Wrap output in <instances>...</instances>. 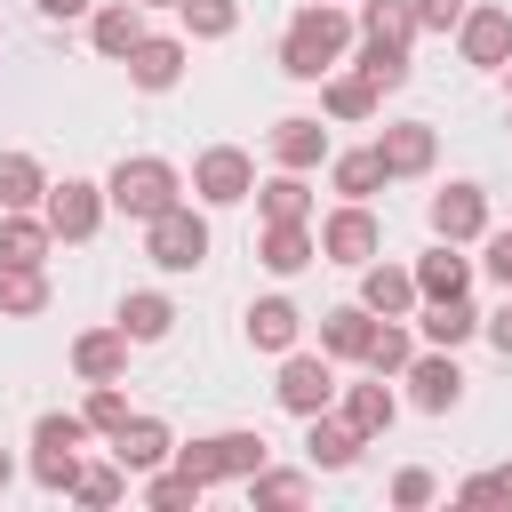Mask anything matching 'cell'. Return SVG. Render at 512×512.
I'll return each instance as SVG.
<instances>
[{"instance_id":"6da1fadb","label":"cell","mask_w":512,"mask_h":512,"mask_svg":"<svg viewBox=\"0 0 512 512\" xmlns=\"http://www.w3.org/2000/svg\"><path fill=\"white\" fill-rule=\"evenodd\" d=\"M352 32H360V16H352L344 0H304V8L288 16V32H280V72H288V80H328V72L344 64Z\"/></svg>"},{"instance_id":"7a4b0ae2","label":"cell","mask_w":512,"mask_h":512,"mask_svg":"<svg viewBox=\"0 0 512 512\" xmlns=\"http://www.w3.org/2000/svg\"><path fill=\"white\" fill-rule=\"evenodd\" d=\"M104 200H112L120 216L152 224L160 208H176V200H184V176H176L160 152H136V160H112V176H104Z\"/></svg>"},{"instance_id":"3957f363","label":"cell","mask_w":512,"mask_h":512,"mask_svg":"<svg viewBox=\"0 0 512 512\" xmlns=\"http://www.w3.org/2000/svg\"><path fill=\"white\" fill-rule=\"evenodd\" d=\"M264 432H200V440H176V464L200 480V488H224V480H248L264 472Z\"/></svg>"},{"instance_id":"277c9868","label":"cell","mask_w":512,"mask_h":512,"mask_svg":"<svg viewBox=\"0 0 512 512\" xmlns=\"http://www.w3.org/2000/svg\"><path fill=\"white\" fill-rule=\"evenodd\" d=\"M80 448H88V416L48 408V416L32 424V480H40L48 496H72V480H80Z\"/></svg>"},{"instance_id":"5b68a950","label":"cell","mask_w":512,"mask_h":512,"mask_svg":"<svg viewBox=\"0 0 512 512\" xmlns=\"http://www.w3.org/2000/svg\"><path fill=\"white\" fill-rule=\"evenodd\" d=\"M144 256H152L160 272H200V264H208V216H200L192 200L160 208V216L144 224Z\"/></svg>"},{"instance_id":"8992f818","label":"cell","mask_w":512,"mask_h":512,"mask_svg":"<svg viewBox=\"0 0 512 512\" xmlns=\"http://www.w3.org/2000/svg\"><path fill=\"white\" fill-rule=\"evenodd\" d=\"M256 192V160L240 152V144H208L200 160H192V200L200 208H240Z\"/></svg>"},{"instance_id":"52a82bcc","label":"cell","mask_w":512,"mask_h":512,"mask_svg":"<svg viewBox=\"0 0 512 512\" xmlns=\"http://www.w3.org/2000/svg\"><path fill=\"white\" fill-rule=\"evenodd\" d=\"M336 392H344V384H336V360H328V352H280V384H272V400H280L288 416H320Z\"/></svg>"},{"instance_id":"ba28073f","label":"cell","mask_w":512,"mask_h":512,"mask_svg":"<svg viewBox=\"0 0 512 512\" xmlns=\"http://www.w3.org/2000/svg\"><path fill=\"white\" fill-rule=\"evenodd\" d=\"M104 184H88V176H64V184H48V200H40V216H48V232L56 240H96V224H104Z\"/></svg>"},{"instance_id":"9c48e42d","label":"cell","mask_w":512,"mask_h":512,"mask_svg":"<svg viewBox=\"0 0 512 512\" xmlns=\"http://www.w3.org/2000/svg\"><path fill=\"white\" fill-rule=\"evenodd\" d=\"M384 248V232H376V216H368V200H344L336 216H320V264H368Z\"/></svg>"},{"instance_id":"30bf717a","label":"cell","mask_w":512,"mask_h":512,"mask_svg":"<svg viewBox=\"0 0 512 512\" xmlns=\"http://www.w3.org/2000/svg\"><path fill=\"white\" fill-rule=\"evenodd\" d=\"M456 48H464L472 72H504V64H512V8H464Z\"/></svg>"},{"instance_id":"8fae6325","label":"cell","mask_w":512,"mask_h":512,"mask_svg":"<svg viewBox=\"0 0 512 512\" xmlns=\"http://www.w3.org/2000/svg\"><path fill=\"white\" fill-rule=\"evenodd\" d=\"M408 400H416L424 416H448V408L464 400V368H456V352H440V344L416 352V360H408Z\"/></svg>"},{"instance_id":"7c38bea8","label":"cell","mask_w":512,"mask_h":512,"mask_svg":"<svg viewBox=\"0 0 512 512\" xmlns=\"http://www.w3.org/2000/svg\"><path fill=\"white\" fill-rule=\"evenodd\" d=\"M184 56H192V48H184L176 32H144V40L128 48V80H136L144 96H168V88L184 80Z\"/></svg>"},{"instance_id":"4fadbf2b","label":"cell","mask_w":512,"mask_h":512,"mask_svg":"<svg viewBox=\"0 0 512 512\" xmlns=\"http://www.w3.org/2000/svg\"><path fill=\"white\" fill-rule=\"evenodd\" d=\"M360 304L376 312V320H408L424 296H416V264H360Z\"/></svg>"},{"instance_id":"5bb4252c","label":"cell","mask_w":512,"mask_h":512,"mask_svg":"<svg viewBox=\"0 0 512 512\" xmlns=\"http://www.w3.org/2000/svg\"><path fill=\"white\" fill-rule=\"evenodd\" d=\"M264 144H272L280 168H304V176H312V168L328 160V120H320V112H288V120H272Z\"/></svg>"},{"instance_id":"9a60e30c","label":"cell","mask_w":512,"mask_h":512,"mask_svg":"<svg viewBox=\"0 0 512 512\" xmlns=\"http://www.w3.org/2000/svg\"><path fill=\"white\" fill-rule=\"evenodd\" d=\"M72 376H80V384H120V376H128V328L112 320V328L72 336Z\"/></svg>"},{"instance_id":"2e32d148","label":"cell","mask_w":512,"mask_h":512,"mask_svg":"<svg viewBox=\"0 0 512 512\" xmlns=\"http://www.w3.org/2000/svg\"><path fill=\"white\" fill-rule=\"evenodd\" d=\"M376 104H384V88H376V80H368L360 64H352V72L336 64V72L320 80V112H328V120H344V128H360V120H376Z\"/></svg>"},{"instance_id":"e0dca14e","label":"cell","mask_w":512,"mask_h":512,"mask_svg":"<svg viewBox=\"0 0 512 512\" xmlns=\"http://www.w3.org/2000/svg\"><path fill=\"white\" fill-rule=\"evenodd\" d=\"M432 232L456 240V248L480 240V232H488V192H480V184H448V192H432Z\"/></svg>"},{"instance_id":"ac0fdd59","label":"cell","mask_w":512,"mask_h":512,"mask_svg":"<svg viewBox=\"0 0 512 512\" xmlns=\"http://www.w3.org/2000/svg\"><path fill=\"white\" fill-rule=\"evenodd\" d=\"M112 456H120L128 472H160V464H176V432H168L160 416H128V424L112 432Z\"/></svg>"},{"instance_id":"d6986e66","label":"cell","mask_w":512,"mask_h":512,"mask_svg":"<svg viewBox=\"0 0 512 512\" xmlns=\"http://www.w3.org/2000/svg\"><path fill=\"white\" fill-rule=\"evenodd\" d=\"M360 448H368V440H360L344 416H328V408H320V416H304V456H312V472H352V464H360Z\"/></svg>"},{"instance_id":"ffe728a7","label":"cell","mask_w":512,"mask_h":512,"mask_svg":"<svg viewBox=\"0 0 512 512\" xmlns=\"http://www.w3.org/2000/svg\"><path fill=\"white\" fill-rule=\"evenodd\" d=\"M376 152H384V168H392V184H400V176H424V168H432L440 136H432V120H392V128L376 136Z\"/></svg>"},{"instance_id":"44dd1931","label":"cell","mask_w":512,"mask_h":512,"mask_svg":"<svg viewBox=\"0 0 512 512\" xmlns=\"http://www.w3.org/2000/svg\"><path fill=\"white\" fill-rule=\"evenodd\" d=\"M464 288H472V256H464L456 240H432V248L416 256V296L440 304V296H464Z\"/></svg>"},{"instance_id":"7402d4cb","label":"cell","mask_w":512,"mask_h":512,"mask_svg":"<svg viewBox=\"0 0 512 512\" xmlns=\"http://www.w3.org/2000/svg\"><path fill=\"white\" fill-rule=\"evenodd\" d=\"M360 440H384L392 432V416H400V400H392V376H368V384H344V408H336Z\"/></svg>"},{"instance_id":"603a6c76","label":"cell","mask_w":512,"mask_h":512,"mask_svg":"<svg viewBox=\"0 0 512 512\" xmlns=\"http://www.w3.org/2000/svg\"><path fill=\"white\" fill-rule=\"evenodd\" d=\"M384 184H392V168H384L376 144H360V152H328V192H344V200H376Z\"/></svg>"},{"instance_id":"cb8c5ba5","label":"cell","mask_w":512,"mask_h":512,"mask_svg":"<svg viewBox=\"0 0 512 512\" xmlns=\"http://www.w3.org/2000/svg\"><path fill=\"white\" fill-rule=\"evenodd\" d=\"M312 256H320V232L312 224H264V240H256V264L280 272V280H296Z\"/></svg>"},{"instance_id":"d4e9b609","label":"cell","mask_w":512,"mask_h":512,"mask_svg":"<svg viewBox=\"0 0 512 512\" xmlns=\"http://www.w3.org/2000/svg\"><path fill=\"white\" fill-rule=\"evenodd\" d=\"M368 344H376V312H368V304L320 312V352H328V360H368Z\"/></svg>"},{"instance_id":"484cf974","label":"cell","mask_w":512,"mask_h":512,"mask_svg":"<svg viewBox=\"0 0 512 512\" xmlns=\"http://www.w3.org/2000/svg\"><path fill=\"white\" fill-rule=\"evenodd\" d=\"M56 232L40 208H0V264H48Z\"/></svg>"},{"instance_id":"4316f807","label":"cell","mask_w":512,"mask_h":512,"mask_svg":"<svg viewBox=\"0 0 512 512\" xmlns=\"http://www.w3.org/2000/svg\"><path fill=\"white\" fill-rule=\"evenodd\" d=\"M88 40H96V56L128 64V48L144 40V8H136V0H104V8L88 16Z\"/></svg>"},{"instance_id":"83f0119b","label":"cell","mask_w":512,"mask_h":512,"mask_svg":"<svg viewBox=\"0 0 512 512\" xmlns=\"http://www.w3.org/2000/svg\"><path fill=\"white\" fill-rule=\"evenodd\" d=\"M256 216H264V224H312V184H304V168L264 176V184H256Z\"/></svg>"},{"instance_id":"f1b7e54d","label":"cell","mask_w":512,"mask_h":512,"mask_svg":"<svg viewBox=\"0 0 512 512\" xmlns=\"http://www.w3.org/2000/svg\"><path fill=\"white\" fill-rule=\"evenodd\" d=\"M296 336H304V312L288 296H256L248 304V344L256 352H296Z\"/></svg>"},{"instance_id":"f546056e","label":"cell","mask_w":512,"mask_h":512,"mask_svg":"<svg viewBox=\"0 0 512 512\" xmlns=\"http://www.w3.org/2000/svg\"><path fill=\"white\" fill-rule=\"evenodd\" d=\"M416 328H424V344L456 352L480 336V312H472V296H440V304H416Z\"/></svg>"},{"instance_id":"4dcf8cb0","label":"cell","mask_w":512,"mask_h":512,"mask_svg":"<svg viewBox=\"0 0 512 512\" xmlns=\"http://www.w3.org/2000/svg\"><path fill=\"white\" fill-rule=\"evenodd\" d=\"M48 312V272L40 264H0V320H40Z\"/></svg>"},{"instance_id":"1f68e13d","label":"cell","mask_w":512,"mask_h":512,"mask_svg":"<svg viewBox=\"0 0 512 512\" xmlns=\"http://www.w3.org/2000/svg\"><path fill=\"white\" fill-rule=\"evenodd\" d=\"M120 328H128V344H160L176 328V304L160 288H136V296H120Z\"/></svg>"},{"instance_id":"d6a6232c","label":"cell","mask_w":512,"mask_h":512,"mask_svg":"<svg viewBox=\"0 0 512 512\" xmlns=\"http://www.w3.org/2000/svg\"><path fill=\"white\" fill-rule=\"evenodd\" d=\"M360 40L408 48L416 40V0H360Z\"/></svg>"},{"instance_id":"836d02e7","label":"cell","mask_w":512,"mask_h":512,"mask_svg":"<svg viewBox=\"0 0 512 512\" xmlns=\"http://www.w3.org/2000/svg\"><path fill=\"white\" fill-rule=\"evenodd\" d=\"M48 200V168L32 152H0V208H40Z\"/></svg>"},{"instance_id":"e575fe53","label":"cell","mask_w":512,"mask_h":512,"mask_svg":"<svg viewBox=\"0 0 512 512\" xmlns=\"http://www.w3.org/2000/svg\"><path fill=\"white\" fill-rule=\"evenodd\" d=\"M240 488H248V504H256V512H296V504L312 496V480H304V472H272V464H264V472H248Z\"/></svg>"},{"instance_id":"d590c367","label":"cell","mask_w":512,"mask_h":512,"mask_svg":"<svg viewBox=\"0 0 512 512\" xmlns=\"http://www.w3.org/2000/svg\"><path fill=\"white\" fill-rule=\"evenodd\" d=\"M200 496H208V488H200L184 464H160V472H144V504H152V512H192Z\"/></svg>"},{"instance_id":"8d00e7d4","label":"cell","mask_w":512,"mask_h":512,"mask_svg":"<svg viewBox=\"0 0 512 512\" xmlns=\"http://www.w3.org/2000/svg\"><path fill=\"white\" fill-rule=\"evenodd\" d=\"M184 40H232L240 32V0H176Z\"/></svg>"},{"instance_id":"74e56055","label":"cell","mask_w":512,"mask_h":512,"mask_svg":"<svg viewBox=\"0 0 512 512\" xmlns=\"http://www.w3.org/2000/svg\"><path fill=\"white\" fill-rule=\"evenodd\" d=\"M408 360H416V336L400 328V320H376V344H368V376H408Z\"/></svg>"},{"instance_id":"f35d334b","label":"cell","mask_w":512,"mask_h":512,"mask_svg":"<svg viewBox=\"0 0 512 512\" xmlns=\"http://www.w3.org/2000/svg\"><path fill=\"white\" fill-rule=\"evenodd\" d=\"M352 64H360V72H368V80H376L384 96H392V88H408V48H384V40H360V56H352Z\"/></svg>"},{"instance_id":"ab89813d","label":"cell","mask_w":512,"mask_h":512,"mask_svg":"<svg viewBox=\"0 0 512 512\" xmlns=\"http://www.w3.org/2000/svg\"><path fill=\"white\" fill-rule=\"evenodd\" d=\"M72 496H80V504H120V496H128V464H120V456H112V464H80Z\"/></svg>"},{"instance_id":"60d3db41","label":"cell","mask_w":512,"mask_h":512,"mask_svg":"<svg viewBox=\"0 0 512 512\" xmlns=\"http://www.w3.org/2000/svg\"><path fill=\"white\" fill-rule=\"evenodd\" d=\"M80 416H88V432L112 440V432L128 424V392H120V384H88V408H80Z\"/></svg>"},{"instance_id":"b9f144b4","label":"cell","mask_w":512,"mask_h":512,"mask_svg":"<svg viewBox=\"0 0 512 512\" xmlns=\"http://www.w3.org/2000/svg\"><path fill=\"white\" fill-rule=\"evenodd\" d=\"M432 496H440V480H432L424 464H408V472H392V504H400V512H424Z\"/></svg>"},{"instance_id":"7bdbcfd3","label":"cell","mask_w":512,"mask_h":512,"mask_svg":"<svg viewBox=\"0 0 512 512\" xmlns=\"http://www.w3.org/2000/svg\"><path fill=\"white\" fill-rule=\"evenodd\" d=\"M472 0H416V32H456Z\"/></svg>"},{"instance_id":"ee69618b","label":"cell","mask_w":512,"mask_h":512,"mask_svg":"<svg viewBox=\"0 0 512 512\" xmlns=\"http://www.w3.org/2000/svg\"><path fill=\"white\" fill-rule=\"evenodd\" d=\"M480 248H488V256H480V272H488L496 288H512V232H480Z\"/></svg>"},{"instance_id":"f6af8a7d","label":"cell","mask_w":512,"mask_h":512,"mask_svg":"<svg viewBox=\"0 0 512 512\" xmlns=\"http://www.w3.org/2000/svg\"><path fill=\"white\" fill-rule=\"evenodd\" d=\"M456 504H504V472H472V480L456 488Z\"/></svg>"},{"instance_id":"bcb514c9","label":"cell","mask_w":512,"mask_h":512,"mask_svg":"<svg viewBox=\"0 0 512 512\" xmlns=\"http://www.w3.org/2000/svg\"><path fill=\"white\" fill-rule=\"evenodd\" d=\"M40 16L48 24H80V16H96V0H40Z\"/></svg>"},{"instance_id":"7dc6e473","label":"cell","mask_w":512,"mask_h":512,"mask_svg":"<svg viewBox=\"0 0 512 512\" xmlns=\"http://www.w3.org/2000/svg\"><path fill=\"white\" fill-rule=\"evenodd\" d=\"M480 336H488V344L512 360V304H504V312H488V320H480Z\"/></svg>"},{"instance_id":"c3c4849f","label":"cell","mask_w":512,"mask_h":512,"mask_svg":"<svg viewBox=\"0 0 512 512\" xmlns=\"http://www.w3.org/2000/svg\"><path fill=\"white\" fill-rule=\"evenodd\" d=\"M8 480H16V464H8V448H0V488H8Z\"/></svg>"},{"instance_id":"681fc988","label":"cell","mask_w":512,"mask_h":512,"mask_svg":"<svg viewBox=\"0 0 512 512\" xmlns=\"http://www.w3.org/2000/svg\"><path fill=\"white\" fill-rule=\"evenodd\" d=\"M504 504H512V464H504Z\"/></svg>"},{"instance_id":"f907efd6","label":"cell","mask_w":512,"mask_h":512,"mask_svg":"<svg viewBox=\"0 0 512 512\" xmlns=\"http://www.w3.org/2000/svg\"><path fill=\"white\" fill-rule=\"evenodd\" d=\"M136 8H176V0H136Z\"/></svg>"},{"instance_id":"816d5d0a","label":"cell","mask_w":512,"mask_h":512,"mask_svg":"<svg viewBox=\"0 0 512 512\" xmlns=\"http://www.w3.org/2000/svg\"><path fill=\"white\" fill-rule=\"evenodd\" d=\"M504 80H512V64H504Z\"/></svg>"}]
</instances>
